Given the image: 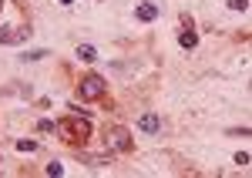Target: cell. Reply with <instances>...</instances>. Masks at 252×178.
<instances>
[{
    "label": "cell",
    "mask_w": 252,
    "mask_h": 178,
    "mask_svg": "<svg viewBox=\"0 0 252 178\" xmlns=\"http://www.w3.org/2000/svg\"><path fill=\"white\" fill-rule=\"evenodd\" d=\"M232 10H249V0H229Z\"/></svg>",
    "instance_id": "obj_10"
},
{
    "label": "cell",
    "mask_w": 252,
    "mask_h": 178,
    "mask_svg": "<svg viewBox=\"0 0 252 178\" xmlns=\"http://www.w3.org/2000/svg\"><path fill=\"white\" fill-rule=\"evenodd\" d=\"M182 24H185V27L178 30V44H182L185 51H192V47H198V34L192 30V20L189 17H182Z\"/></svg>",
    "instance_id": "obj_4"
},
{
    "label": "cell",
    "mask_w": 252,
    "mask_h": 178,
    "mask_svg": "<svg viewBox=\"0 0 252 178\" xmlns=\"http://www.w3.org/2000/svg\"><path fill=\"white\" fill-rule=\"evenodd\" d=\"M58 3H74V0H58Z\"/></svg>",
    "instance_id": "obj_12"
},
{
    "label": "cell",
    "mask_w": 252,
    "mask_h": 178,
    "mask_svg": "<svg viewBox=\"0 0 252 178\" xmlns=\"http://www.w3.org/2000/svg\"><path fill=\"white\" fill-rule=\"evenodd\" d=\"M104 91H108V84H104L101 74L81 78V101H97V98H104Z\"/></svg>",
    "instance_id": "obj_2"
},
{
    "label": "cell",
    "mask_w": 252,
    "mask_h": 178,
    "mask_svg": "<svg viewBox=\"0 0 252 178\" xmlns=\"http://www.w3.org/2000/svg\"><path fill=\"white\" fill-rule=\"evenodd\" d=\"M138 128L148 131V135H155L158 128H161V118H158V115H141V118H138Z\"/></svg>",
    "instance_id": "obj_6"
},
{
    "label": "cell",
    "mask_w": 252,
    "mask_h": 178,
    "mask_svg": "<svg viewBox=\"0 0 252 178\" xmlns=\"http://www.w3.org/2000/svg\"><path fill=\"white\" fill-rule=\"evenodd\" d=\"M40 58H47V51H31L24 60H40Z\"/></svg>",
    "instance_id": "obj_11"
},
{
    "label": "cell",
    "mask_w": 252,
    "mask_h": 178,
    "mask_svg": "<svg viewBox=\"0 0 252 178\" xmlns=\"http://www.w3.org/2000/svg\"><path fill=\"white\" fill-rule=\"evenodd\" d=\"M104 138H108V145L111 148H118V151H135V138L125 131V128H104Z\"/></svg>",
    "instance_id": "obj_3"
},
{
    "label": "cell",
    "mask_w": 252,
    "mask_h": 178,
    "mask_svg": "<svg viewBox=\"0 0 252 178\" xmlns=\"http://www.w3.org/2000/svg\"><path fill=\"white\" fill-rule=\"evenodd\" d=\"M158 14H161V7H158V3H138V7H135V17L145 20V24H148V20H155Z\"/></svg>",
    "instance_id": "obj_5"
},
{
    "label": "cell",
    "mask_w": 252,
    "mask_h": 178,
    "mask_svg": "<svg viewBox=\"0 0 252 178\" xmlns=\"http://www.w3.org/2000/svg\"><path fill=\"white\" fill-rule=\"evenodd\" d=\"M17 148H20V151H37V141H27V138H20V141H17Z\"/></svg>",
    "instance_id": "obj_8"
},
{
    "label": "cell",
    "mask_w": 252,
    "mask_h": 178,
    "mask_svg": "<svg viewBox=\"0 0 252 178\" xmlns=\"http://www.w3.org/2000/svg\"><path fill=\"white\" fill-rule=\"evenodd\" d=\"M78 58L84 60V64H91V60H97V51L91 44H78Z\"/></svg>",
    "instance_id": "obj_7"
},
{
    "label": "cell",
    "mask_w": 252,
    "mask_h": 178,
    "mask_svg": "<svg viewBox=\"0 0 252 178\" xmlns=\"http://www.w3.org/2000/svg\"><path fill=\"white\" fill-rule=\"evenodd\" d=\"M44 172H47V175H64V165H61V161H51Z\"/></svg>",
    "instance_id": "obj_9"
},
{
    "label": "cell",
    "mask_w": 252,
    "mask_h": 178,
    "mask_svg": "<svg viewBox=\"0 0 252 178\" xmlns=\"http://www.w3.org/2000/svg\"><path fill=\"white\" fill-rule=\"evenodd\" d=\"M54 128H58V135L67 141V145H88L91 131H94V128H91V121L81 118V115H67V118H61Z\"/></svg>",
    "instance_id": "obj_1"
}]
</instances>
